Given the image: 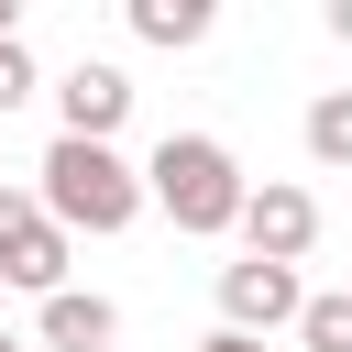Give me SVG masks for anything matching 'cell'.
<instances>
[{"instance_id": "ba28073f", "label": "cell", "mask_w": 352, "mask_h": 352, "mask_svg": "<svg viewBox=\"0 0 352 352\" xmlns=\"http://www.w3.org/2000/svg\"><path fill=\"white\" fill-rule=\"evenodd\" d=\"M132 33L165 44V55H187V44H209V0H132Z\"/></svg>"}, {"instance_id": "7a4b0ae2", "label": "cell", "mask_w": 352, "mask_h": 352, "mask_svg": "<svg viewBox=\"0 0 352 352\" xmlns=\"http://www.w3.org/2000/svg\"><path fill=\"white\" fill-rule=\"evenodd\" d=\"M33 176H44L33 198H44L55 231H132V220H143V165H121V143H77V132H55Z\"/></svg>"}, {"instance_id": "52a82bcc", "label": "cell", "mask_w": 352, "mask_h": 352, "mask_svg": "<svg viewBox=\"0 0 352 352\" xmlns=\"http://www.w3.org/2000/svg\"><path fill=\"white\" fill-rule=\"evenodd\" d=\"M121 341V308L99 286H55L44 297V352H110Z\"/></svg>"}, {"instance_id": "9c48e42d", "label": "cell", "mask_w": 352, "mask_h": 352, "mask_svg": "<svg viewBox=\"0 0 352 352\" xmlns=\"http://www.w3.org/2000/svg\"><path fill=\"white\" fill-rule=\"evenodd\" d=\"M297 352H352V286H330V297L297 308Z\"/></svg>"}, {"instance_id": "5bb4252c", "label": "cell", "mask_w": 352, "mask_h": 352, "mask_svg": "<svg viewBox=\"0 0 352 352\" xmlns=\"http://www.w3.org/2000/svg\"><path fill=\"white\" fill-rule=\"evenodd\" d=\"M0 352H22V341H11V330H0Z\"/></svg>"}, {"instance_id": "5b68a950", "label": "cell", "mask_w": 352, "mask_h": 352, "mask_svg": "<svg viewBox=\"0 0 352 352\" xmlns=\"http://www.w3.org/2000/svg\"><path fill=\"white\" fill-rule=\"evenodd\" d=\"M297 308H308V286L286 275V264H220V330H242V341H264V330H297Z\"/></svg>"}, {"instance_id": "6da1fadb", "label": "cell", "mask_w": 352, "mask_h": 352, "mask_svg": "<svg viewBox=\"0 0 352 352\" xmlns=\"http://www.w3.org/2000/svg\"><path fill=\"white\" fill-rule=\"evenodd\" d=\"M143 198H154L187 242H220V231H242L253 176L231 165V143H220V132H165V143L143 154Z\"/></svg>"}, {"instance_id": "8992f818", "label": "cell", "mask_w": 352, "mask_h": 352, "mask_svg": "<svg viewBox=\"0 0 352 352\" xmlns=\"http://www.w3.org/2000/svg\"><path fill=\"white\" fill-rule=\"evenodd\" d=\"M55 110H66V132H77V143H110V132L132 121V77H121V66H99V55H77V66L55 77Z\"/></svg>"}, {"instance_id": "3957f363", "label": "cell", "mask_w": 352, "mask_h": 352, "mask_svg": "<svg viewBox=\"0 0 352 352\" xmlns=\"http://www.w3.org/2000/svg\"><path fill=\"white\" fill-rule=\"evenodd\" d=\"M0 286H33V297L66 286V231L44 220L33 187H0Z\"/></svg>"}, {"instance_id": "8fae6325", "label": "cell", "mask_w": 352, "mask_h": 352, "mask_svg": "<svg viewBox=\"0 0 352 352\" xmlns=\"http://www.w3.org/2000/svg\"><path fill=\"white\" fill-rule=\"evenodd\" d=\"M22 99H33V55H22V44H0V121H11Z\"/></svg>"}, {"instance_id": "30bf717a", "label": "cell", "mask_w": 352, "mask_h": 352, "mask_svg": "<svg viewBox=\"0 0 352 352\" xmlns=\"http://www.w3.org/2000/svg\"><path fill=\"white\" fill-rule=\"evenodd\" d=\"M308 154H319V165H352V88L308 99Z\"/></svg>"}, {"instance_id": "4fadbf2b", "label": "cell", "mask_w": 352, "mask_h": 352, "mask_svg": "<svg viewBox=\"0 0 352 352\" xmlns=\"http://www.w3.org/2000/svg\"><path fill=\"white\" fill-rule=\"evenodd\" d=\"M330 33H341V44H352V0H330Z\"/></svg>"}, {"instance_id": "277c9868", "label": "cell", "mask_w": 352, "mask_h": 352, "mask_svg": "<svg viewBox=\"0 0 352 352\" xmlns=\"http://www.w3.org/2000/svg\"><path fill=\"white\" fill-rule=\"evenodd\" d=\"M308 242H319V198H308V187H286V176H264V187L242 198V253L297 275V264H308Z\"/></svg>"}, {"instance_id": "7c38bea8", "label": "cell", "mask_w": 352, "mask_h": 352, "mask_svg": "<svg viewBox=\"0 0 352 352\" xmlns=\"http://www.w3.org/2000/svg\"><path fill=\"white\" fill-rule=\"evenodd\" d=\"M198 352H264V341H242V330H209V341H198Z\"/></svg>"}]
</instances>
